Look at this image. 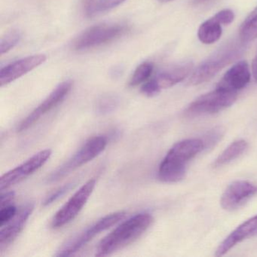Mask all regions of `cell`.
Wrapping results in <instances>:
<instances>
[{
	"mask_svg": "<svg viewBox=\"0 0 257 257\" xmlns=\"http://www.w3.org/2000/svg\"><path fill=\"white\" fill-rule=\"evenodd\" d=\"M202 140L192 138L174 144L159 166L158 177L165 183H177L184 179L191 159L204 150Z\"/></svg>",
	"mask_w": 257,
	"mask_h": 257,
	"instance_id": "1",
	"label": "cell"
},
{
	"mask_svg": "<svg viewBox=\"0 0 257 257\" xmlns=\"http://www.w3.org/2000/svg\"><path fill=\"white\" fill-rule=\"evenodd\" d=\"M153 222V216L148 213H138L129 218L100 240L95 255L106 256L128 246L140 238Z\"/></svg>",
	"mask_w": 257,
	"mask_h": 257,
	"instance_id": "2",
	"label": "cell"
},
{
	"mask_svg": "<svg viewBox=\"0 0 257 257\" xmlns=\"http://www.w3.org/2000/svg\"><path fill=\"white\" fill-rule=\"evenodd\" d=\"M245 43L231 41L216 50L203 61L192 73L188 84L198 85L213 79L222 69L240 58L244 52Z\"/></svg>",
	"mask_w": 257,
	"mask_h": 257,
	"instance_id": "3",
	"label": "cell"
},
{
	"mask_svg": "<svg viewBox=\"0 0 257 257\" xmlns=\"http://www.w3.org/2000/svg\"><path fill=\"white\" fill-rule=\"evenodd\" d=\"M126 216L124 211L115 212L106 215L96 221L90 226L87 227L80 232L78 233L74 237L67 240L58 249L56 256H70L83 248L87 243H89L94 237L102 231L109 229L115 224L123 220Z\"/></svg>",
	"mask_w": 257,
	"mask_h": 257,
	"instance_id": "4",
	"label": "cell"
},
{
	"mask_svg": "<svg viewBox=\"0 0 257 257\" xmlns=\"http://www.w3.org/2000/svg\"><path fill=\"white\" fill-rule=\"evenodd\" d=\"M106 145L107 138L105 136L100 135L90 138L70 159L51 174L48 177V182L58 181L75 170L91 162L105 150Z\"/></svg>",
	"mask_w": 257,
	"mask_h": 257,
	"instance_id": "5",
	"label": "cell"
},
{
	"mask_svg": "<svg viewBox=\"0 0 257 257\" xmlns=\"http://www.w3.org/2000/svg\"><path fill=\"white\" fill-rule=\"evenodd\" d=\"M128 27L121 24H102L88 28L76 37L73 47L76 51L88 50L111 43L124 36Z\"/></svg>",
	"mask_w": 257,
	"mask_h": 257,
	"instance_id": "6",
	"label": "cell"
},
{
	"mask_svg": "<svg viewBox=\"0 0 257 257\" xmlns=\"http://www.w3.org/2000/svg\"><path fill=\"white\" fill-rule=\"evenodd\" d=\"M192 70L193 63L192 61L175 64L143 84L141 92L147 97H154L162 89L171 88L184 80L192 73Z\"/></svg>",
	"mask_w": 257,
	"mask_h": 257,
	"instance_id": "7",
	"label": "cell"
},
{
	"mask_svg": "<svg viewBox=\"0 0 257 257\" xmlns=\"http://www.w3.org/2000/svg\"><path fill=\"white\" fill-rule=\"evenodd\" d=\"M237 97V92L216 88L194 100L186 109V113L189 115L217 113L233 105Z\"/></svg>",
	"mask_w": 257,
	"mask_h": 257,
	"instance_id": "8",
	"label": "cell"
},
{
	"mask_svg": "<svg viewBox=\"0 0 257 257\" xmlns=\"http://www.w3.org/2000/svg\"><path fill=\"white\" fill-rule=\"evenodd\" d=\"M95 186L96 180L94 179L86 182L55 213L51 223L52 228H61L73 221L89 199Z\"/></svg>",
	"mask_w": 257,
	"mask_h": 257,
	"instance_id": "9",
	"label": "cell"
},
{
	"mask_svg": "<svg viewBox=\"0 0 257 257\" xmlns=\"http://www.w3.org/2000/svg\"><path fill=\"white\" fill-rule=\"evenodd\" d=\"M51 156L52 150H42L25 161L22 165L6 173L0 180V190L4 191L9 189L38 171L47 162Z\"/></svg>",
	"mask_w": 257,
	"mask_h": 257,
	"instance_id": "10",
	"label": "cell"
},
{
	"mask_svg": "<svg viewBox=\"0 0 257 257\" xmlns=\"http://www.w3.org/2000/svg\"><path fill=\"white\" fill-rule=\"evenodd\" d=\"M73 87V82L67 80L58 85L55 89L31 112L18 127V132H22L32 127L42 116L56 107L66 98Z\"/></svg>",
	"mask_w": 257,
	"mask_h": 257,
	"instance_id": "11",
	"label": "cell"
},
{
	"mask_svg": "<svg viewBox=\"0 0 257 257\" xmlns=\"http://www.w3.org/2000/svg\"><path fill=\"white\" fill-rule=\"evenodd\" d=\"M257 193V186L246 180H237L226 188L222 196L220 204L224 210H237Z\"/></svg>",
	"mask_w": 257,
	"mask_h": 257,
	"instance_id": "12",
	"label": "cell"
},
{
	"mask_svg": "<svg viewBox=\"0 0 257 257\" xmlns=\"http://www.w3.org/2000/svg\"><path fill=\"white\" fill-rule=\"evenodd\" d=\"M34 210L33 203H27L18 210L13 219L1 227L0 230V252H4L17 238L25 228Z\"/></svg>",
	"mask_w": 257,
	"mask_h": 257,
	"instance_id": "13",
	"label": "cell"
},
{
	"mask_svg": "<svg viewBox=\"0 0 257 257\" xmlns=\"http://www.w3.org/2000/svg\"><path fill=\"white\" fill-rule=\"evenodd\" d=\"M45 55H35L18 60L15 62L3 67L0 70V85H9L16 79L22 77L46 61Z\"/></svg>",
	"mask_w": 257,
	"mask_h": 257,
	"instance_id": "14",
	"label": "cell"
},
{
	"mask_svg": "<svg viewBox=\"0 0 257 257\" xmlns=\"http://www.w3.org/2000/svg\"><path fill=\"white\" fill-rule=\"evenodd\" d=\"M249 65L244 61H239L224 74L216 88L237 92L244 88L250 81Z\"/></svg>",
	"mask_w": 257,
	"mask_h": 257,
	"instance_id": "15",
	"label": "cell"
},
{
	"mask_svg": "<svg viewBox=\"0 0 257 257\" xmlns=\"http://www.w3.org/2000/svg\"><path fill=\"white\" fill-rule=\"evenodd\" d=\"M257 235V215L237 226L220 244L216 250V256H222L232 249L236 244Z\"/></svg>",
	"mask_w": 257,
	"mask_h": 257,
	"instance_id": "16",
	"label": "cell"
},
{
	"mask_svg": "<svg viewBox=\"0 0 257 257\" xmlns=\"http://www.w3.org/2000/svg\"><path fill=\"white\" fill-rule=\"evenodd\" d=\"M222 25L216 16L201 24L198 28V40L206 45L216 43L222 37Z\"/></svg>",
	"mask_w": 257,
	"mask_h": 257,
	"instance_id": "17",
	"label": "cell"
},
{
	"mask_svg": "<svg viewBox=\"0 0 257 257\" xmlns=\"http://www.w3.org/2000/svg\"><path fill=\"white\" fill-rule=\"evenodd\" d=\"M248 144L244 140H237L231 143L213 162L214 168H219L231 163L246 151Z\"/></svg>",
	"mask_w": 257,
	"mask_h": 257,
	"instance_id": "18",
	"label": "cell"
},
{
	"mask_svg": "<svg viewBox=\"0 0 257 257\" xmlns=\"http://www.w3.org/2000/svg\"><path fill=\"white\" fill-rule=\"evenodd\" d=\"M125 1L127 0H85L84 11L87 17H95L116 8Z\"/></svg>",
	"mask_w": 257,
	"mask_h": 257,
	"instance_id": "19",
	"label": "cell"
},
{
	"mask_svg": "<svg viewBox=\"0 0 257 257\" xmlns=\"http://www.w3.org/2000/svg\"><path fill=\"white\" fill-rule=\"evenodd\" d=\"M257 39V7L246 18L239 29V40L243 43Z\"/></svg>",
	"mask_w": 257,
	"mask_h": 257,
	"instance_id": "20",
	"label": "cell"
},
{
	"mask_svg": "<svg viewBox=\"0 0 257 257\" xmlns=\"http://www.w3.org/2000/svg\"><path fill=\"white\" fill-rule=\"evenodd\" d=\"M153 70L154 66L152 63L147 61L140 64L134 72L129 82V85L131 87H136L144 84L150 79V76L153 74Z\"/></svg>",
	"mask_w": 257,
	"mask_h": 257,
	"instance_id": "21",
	"label": "cell"
},
{
	"mask_svg": "<svg viewBox=\"0 0 257 257\" xmlns=\"http://www.w3.org/2000/svg\"><path fill=\"white\" fill-rule=\"evenodd\" d=\"M118 105V98L112 94H106L99 97L96 104L97 112L100 115H106L113 112Z\"/></svg>",
	"mask_w": 257,
	"mask_h": 257,
	"instance_id": "22",
	"label": "cell"
},
{
	"mask_svg": "<svg viewBox=\"0 0 257 257\" xmlns=\"http://www.w3.org/2000/svg\"><path fill=\"white\" fill-rule=\"evenodd\" d=\"M22 37L20 31H13L8 33L0 42V55H4L14 49L20 43Z\"/></svg>",
	"mask_w": 257,
	"mask_h": 257,
	"instance_id": "23",
	"label": "cell"
},
{
	"mask_svg": "<svg viewBox=\"0 0 257 257\" xmlns=\"http://www.w3.org/2000/svg\"><path fill=\"white\" fill-rule=\"evenodd\" d=\"M74 183H68L66 184L63 185L61 187L55 189L52 193L49 194L43 201V205L48 206L52 204V203L56 201L57 200L59 199L61 197L64 196L67 192H68L74 186Z\"/></svg>",
	"mask_w": 257,
	"mask_h": 257,
	"instance_id": "24",
	"label": "cell"
},
{
	"mask_svg": "<svg viewBox=\"0 0 257 257\" xmlns=\"http://www.w3.org/2000/svg\"><path fill=\"white\" fill-rule=\"evenodd\" d=\"M17 212V207L13 204H10V205L6 206V207H1V210H0V227L4 226L5 224L13 219Z\"/></svg>",
	"mask_w": 257,
	"mask_h": 257,
	"instance_id": "25",
	"label": "cell"
},
{
	"mask_svg": "<svg viewBox=\"0 0 257 257\" xmlns=\"http://www.w3.org/2000/svg\"><path fill=\"white\" fill-rule=\"evenodd\" d=\"M215 16L219 19L222 25H228L232 23L234 20V13L231 10H221L219 13H216Z\"/></svg>",
	"mask_w": 257,
	"mask_h": 257,
	"instance_id": "26",
	"label": "cell"
},
{
	"mask_svg": "<svg viewBox=\"0 0 257 257\" xmlns=\"http://www.w3.org/2000/svg\"><path fill=\"white\" fill-rule=\"evenodd\" d=\"M15 192L13 191L10 192H4V191L1 192V200H0V203H1V207H6V206L10 205L12 204L13 201L15 199Z\"/></svg>",
	"mask_w": 257,
	"mask_h": 257,
	"instance_id": "27",
	"label": "cell"
},
{
	"mask_svg": "<svg viewBox=\"0 0 257 257\" xmlns=\"http://www.w3.org/2000/svg\"><path fill=\"white\" fill-rule=\"evenodd\" d=\"M252 73L253 75L254 79L257 82V55L252 63Z\"/></svg>",
	"mask_w": 257,
	"mask_h": 257,
	"instance_id": "28",
	"label": "cell"
},
{
	"mask_svg": "<svg viewBox=\"0 0 257 257\" xmlns=\"http://www.w3.org/2000/svg\"><path fill=\"white\" fill-rule=\"evenodd\" d=\"M208 0H192V3H193L195 5H198V4H203V3L207 2Z\"/></svg>",
	"mask_w": 257,
	"mask_h": 257,
	"instance_id": "29",
	"label": "cell"
},
{
	"mask_svg": "<svg viewBox=\"0 0 257 257\" xmlns=\"http://www.w3.org/2000/svg\"><path fill=\"white\" fill-rule=\"evenodd\" d=\"M158 1L160 3H168L173 1V0H158Z\"/></svg>",
	"mask_w": 257,
	"mask_h": 257,
	"instance_id": "30",
	"label": "cell"
}]
</instances>
